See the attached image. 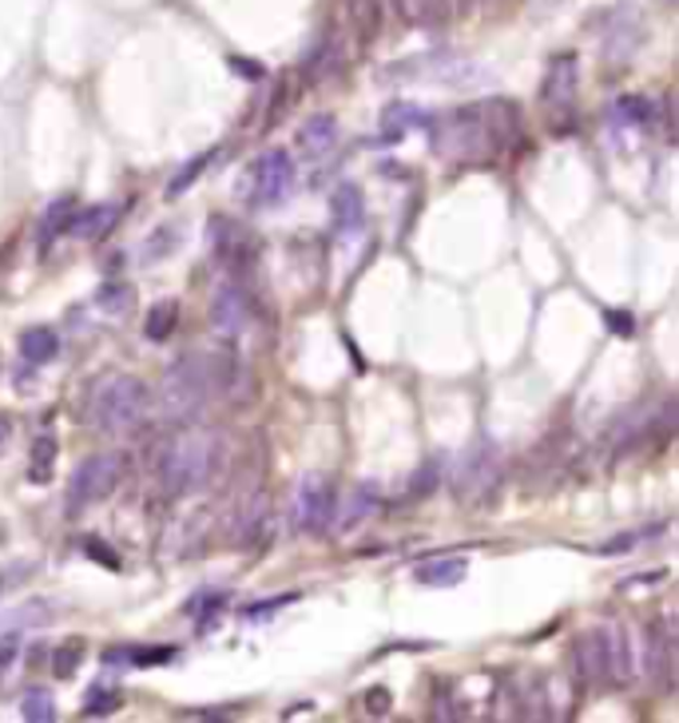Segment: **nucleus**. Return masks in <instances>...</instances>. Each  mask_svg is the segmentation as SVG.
<instances>
[{"label": "nucleus", "instance_id": "8", "mask_svg": "<svg viewBox=\"0 0 679 723\" xmlns=\"http://www.w3.org/2000/svg\"><path fill=\"white\" fill-rule=\"evenodd\" d=\"M335 516V485L323 473H311L302 477L299 489H294V501H290V525L299 533H323Z\"/></svg>", "mask_w": 679, "mask_h": 723}, {"label": "nucleus", "instance_id": "23", "mask_svg": "<svg viewBox=\"0 0 679 723\" xmlns=\"http://www.w3.org/2000/svg\"><path fill=\"white\" fill-rule=\"evenodd\" d=\"M175 319H179V307H175L172 299L155 302V307L148 310V338H151V342H163V338H172Z\"/></svg>", "mask_w": 679, "mask_h": 723}, {"label": "nucleus", "instance_id": "27", "mask_svg": "<svg viewBox=\"0 0 679 723\" xmlns=\"http://www.w3.org/2000/svg\"><path fill=\"white\" fill-rule=\"evenodd\" d=\"M422 68H429L426 76L429 80H441V84H473L469 76H438L441 72V57H429V60H417ZM445 72H477V64H469V60H453L445 57Z\"/></svg>", "mask_w": 679, "mask_h": 723}, {"label": "nucleus", "instance_id": "13", "mask_svg": "<svg viewBox=\"0 0 679 723\" xmlns=\"http://www.w3.org/2000/svg\"><path fill=\"white\" fill-rule=\"evenodd\" d=\"M211 239H215V251H219V259L223 263H239V266H247V263H254V254H259V242L247 235V227H239V223H230V219H211Z\"/></svg>", "mask_w": 679, "mask_h": 723}, {"label": "nucleus", "instance_id": "12", "mask_svg": "<svg viewBox=\"0 0 679 723\" xmlns=\"http://www.w3.org/2000/svg\"><path fill=\"white\" fill-rule=\"evenodd\" d=\"M481 115H485V132H489V144H493V151L513 148V144L525 136V124H520V108L513 100L481 103Z\"/></svg>", "mask_w": 679, "mask_h": 723}, {"label": "nucleus", "instance_id": "28", "mask_svg": "<svg viewBox=\"0 0 679 723\" xmlns=\"http://www.w3.org/2000/svg\"><path fill=\"white\" fill-rule=\"evenodd\" d=\"M80 660H84V644L80 640L60 644L56 652H52V676H56V680H72V672L80 668Z\"/></svg>", "mask_w": 679, "mask_h": 723}, {"label": "nucleus", "instance_id": "22", "mask_svg": "<svg viewBox=\"0 0 679 723\" xmlns=\"http://www.w3.org/2000/svg\"><path fill=\"white\" fill-rule=\"evenodd\" d=\"M393 9L405 24H438L450 12V4L445 0H393Z\"/></svg>", "mask_w": 679, "mask_h": 723}, {"label": "nucleus", "instance_id": "2", "mask_svg": "<svg viewBox=\"0 0 679 723\" xmlns=\"http://www.w3.org/2000/svg\"><path fill=\"white\" fill-rule=\"evenodd\" d=\"M230 358H203V354H184L175 366L163 374V413L172 422H191L203 413L215 390H227L230 374H235Z\"/></svg>", "mask_w": 679, "mask_h": 723}, {"label": "nucleus", "instance_id": "3", "mask_svg": "<svg viewBox=\"0 0 679 723\" xmlns=\"http://www.w3.org/2000/svg\"><path fill=\"white\" fill-rule=\"evenodd\" d=\"M148 386L131 374H108L88 398V417L104 434H131L148 417Z\"/></svg>", "mask_w": 679, "mask_h": 723}, {"label": "nucleus", "instance_id": "26", "mask_svg": "<svg viewBox=\"0 0 679 723\" xmlns=\"http://www.w3.org/2000/svg\"><path fill=\"white\" fill-rule=\"evenodd\" d=\"M374 506H378V489H374V485H362V489H354V494H350V506H345V513H342V528L357 525V521H366V516L374 513Z\"/></svg>", "mask_w": 679, "mask_h": 723}, {"label": "nucleus", "instance_id": "20", "mask_svg": "<svg viewBox=\"0 0 679 723\" xmlns=\"http://www.w3.org/2000/svg\"><path fill=\"white\" fill-rule=\"evenodd\" d=\"M60 354V338L52 326H33L21 334V358L28 366H48Z\"/></svg>", "mask_w": 679, "mask_h": 723}, {"label": "nucleus", "instance_id": "32", "mask_svg": "<svg viewBox=\"0 0 679 723\" xmlns=\"http://www.w3.org/2000/svg\"><path fill=\"white\" fill-rule=\"evenodd\" d=\"M115 708H120V691H96L92 700H88V708H84V715H112Z\"/></svg>", "mask_w": 679, "mask_h": 723}, {"label": "nucleus", "instance_id": "34", "mask_svg": "<svg viewBox=\"0 0 679 723\" xmlns=\"http://www.w3.org/2000/svg\"><path fill=\"white\" fill-rule=\"evenodd\" d=\"M366 708L374 715H386V708H390V691H386V688H369L366 691Z\"/></svg>", "mask_w": 679, "mask_h": 723}, {"label": "nucleus", "instance_id": "21", "mask_svg": "<svg viewBox=\"0 0 679 723\" xmlns=\"http://www.w3.org/2000/svg\"><path fill=\"white\" fill-rule=\"evenodd\" d=\"M72 211H76V199L72 196H60V199H52V203L45 207V215H40V247H52L56 235H64Z\"/></svg>", "mask_w": 679, "mask_h": 723}, {"label": "nucleus", "instance_id": "9", "mask_svg": "<svg viewBox=\"0 0 679 723\" xmlns=\"http://www.w3.org/2000/svg\"><path fill=\"white\" fill-rule=\"evenodd\" d=\"M115 485H120V461L112 453H92V458H84L72 473V485H68V509H88L96 501H104L112 494Z\"/></svg>", "mask_w": 679, "mask_h": 723}, {"label": "nucleus", "instance_id": "33", "mask_svg": "<svg viewBox=\"0 0 679 723\" xmlns=\"http://www.w3.org/2000/svg\"><path fill=\"white\" fill-rule=\"evenodd\" d=\"M127 302H131V299H127V287H104V290H100V307H104L108 314H120Z\"/></svg>", "mask_w": 679, "mask_h": 723}, {"label": "nucleus", "instance_id": "25", "mask_svg": "<svg viewBox=\"0 0 679 723\" xmlns=\"http://www.w3.org/2000/svg\"><path fill=\"white\" fill-rule=\"evenodd\" d=\"M21 715L28 723H52L56 720V700H52V691H45V688L28 691V696L21 700Z\"/></svg>", "mask_w": 679, "mask_h": 723}, {"label": "nucleus", "instance_id": "5", "mask_svg": "<svg viewBox=\"0 0 679 723\" xmlns=\"http://www.w3.org/2000/svg\"><path fill=\"white\" fill-rule=\"evenodd\" d=\"M294 187V163L282 148H266L263 155H254L247 163V172L239 179V199L254 211L278 207Z\"/></svg>", "mask_w": 679, "mask_h": 723}, {"label": "nucleus", "instance_id": "11", "mask_svg": "<svg viewBox=\"0 0 679 723\" xmlns=\"http://www.w3.org/2000/svg\"><path fill=\"white\" fill-rule=\"evenodd\" d=\"M247 322H251V299H247V290L239 283H223L215 290V299H211V326L215 334L223 338H239L247 331Z\"/></svg>", "mask_w": 679, "mask_h": 723}, {"label": "nucleus", "instance_id": "4", "mask_svg": "<svg viewBox=\"0 0 679 723\" xmlns=\"http://www.w3.org/2000/svg\"><path fill=\"white\" fill-rule=\"evenodd\" d=\"M429 136H433V151L445 155L450 163H481L485 155H493L489 132H485L481 108H453L433 120H426Z\"/></svg>", "mask_w": 679, "mask_h": 723}, {"label": "nucleus", "instance_id": "37", "mask_svg": "<svg viewBox=\"0 0 679 723\" xmlns=\"http://www.w3.org/2000/svg\"><path fill=\"white\" fill-rule=\"evenodd\" d=\"M230 68H239L247 80H259V76H263V68H259V64H251V60H242V57H230Z\"/></svg>", "mask_w": 679, "mask_h": 723}, {"label": "nucleus", "instance_id": "29", "mask_svg": "<svg viewBox=\"0 0 679 723\" xmlns=\"http://www.w3.org/2000/svg\"><path fill=\"white\" fill-rule=\"evenodd\" d=\"M211 160H215V151H208V155H196V160L187 163L184 172H179V175H175V179H172V184H167V199L179 196V191H187V187H191V179H196V175L203 172V167H208Z\"/></svg>", "mask_w": 679, "mask_h": 723}, {"label": "nucleus", "instance_id": "38", "mask_svg": "<svg viewBox=\"0 0 679 723\" xmlns=\"http://www.w3.org/2000/svg\"><path fill=\"white\" fill-rule=\"evenodd\" d=\"M4 441H9V422L0 417V446H4Z\"/></svg>", "mask_w": 679, "mask_h": 723}, {"label": "nucleus", "instance_id": "16", "mask_svg": "<svg viewBox=\"0 0 679 723\" xmlns=\"http://www.w3.org/2000/svg\"><path fill=\"white\" fill-rule=\"evenodd\" d=\"M338 144V120L335 115H311L306 124L299 127V136H294V148H299V155H306V160H318V155H326V151Z\"/></svg>", "mask_w": 679, "mask_h": 723}, {"label": "nucleus", "instance_id": "6", "mask_svg": "<svg viewBox=\"0 0 679 723\" xmlns=\"http://www.w3.org/2000/svg\"><path fill=\"white\" fill-rule=\"evenodd\" d=\"M588 636H592V652H596V676L612 688H628L636 680V656L624 624H600Z\"/></svg>", "mask_w": 679, "mask_h": 723}, {"label": "nucleus", "instance_id": "1", "mask_svg": "<svg viewBox=\"0 0 679 723\" xmlns=\"http://www.w3.org/2000/svg\"><path fill=\"white\" fill-rule=\"evenodd\" d=\"M223 453H227V441H223L219 429L211 425H187L163 446L160 458V482L167 489L172 501H184V497L203 494L223 470Z\"/></svg>", "mask_w": 679, "mask_h": 723}, {"label": "nucleus", "instance_id": "15", "mask_svg": "<svg viewBox=\"0 0 679 723\" xmlns=\"http://www.w3.org/2000/svg\"><path fill=\"white\" fill-rule=\"evenodd\" d=\"M671 632L664 628V624H647V676H652V684H656L659 691H668L671 688V676H676V664H671Z\"/></svg>", "mask_w": 679, "mask_h": 723}, {"label": "nucleus", "instance_id": "19", "mask_svg": "<svg viewBox=\"0 0 679 723\" xmlns=\"http://www.w3.org/2000/svg\"><path fill=\"white\" fill-rule=\"evenodd\" d=\"M469 573V561L465 557H441V561H422L417 564V585H429V588H450L461 585Z\"/></svg>", "mask_w": 679, "mask_h": 723}, {"label": "nucleus", "instance_id": "7", "mask_svg": "<svg viewBox=\"0 0 679 723\" xmlns=\"http://www.w3.org/2000/svg\"><path fill=\"white\" fill-rule=\"evenodd\" d=\"M501 482V453L489 437H481L473 449H465L457 461V477H453V489H457L465 501H481L489 497Z\"/></svg>", "mask_w": 679, "mask_h": 723}, {"label": "nucleus", "instance_id": "36", "mask_svg": "<svg viewBox=\"0 0 679 723\" xmlns=\"http://www.w3.org/2000/svg\"><path fill=\"white\" fill-rule=\"evenodd\" d=\"M608 326H612L616 334H632V331H636V326H632V314H624V310H620V314H616V310H608Z\"/></svg>", "mask_w": 679, "mask_h": 723}, {"label": "nucleus", "instance_id": "14", "mask_svg": "<svg viewBox=\"0 0 679 723\" xmlns=\"http://www.w3.org/2000/svg\"><path fill=\"white\" fill-rule=\"evenodd\" d=\"M120 211H124L120 203H96V207H84V211H72V219H68V227H64V235H72V239H80V242L104 239L108 230L115 227Z\"/></svg>", "mask_w": 679, "mask_h": 723}, {"label": "nucleus", "instance_id": "10", "mask_svg": "<svg viewBox=\"0 0 679 723\" xmlns=\"http://www.w3.org/2000/svg\"><path fill=\"white\" fill-rule=\"evenodd\" d=\"M576 57L573 52H561L553 57L549 72H544V88H541V100L549 108L553 120H568L573 115V103H576Z\"/></svg>", "mask_w": 679, "mask_h": 723}, {"label": "nucleus", "instance_id": "24", "mask_svg": "<svg viewBox=\"0 0 679 723\" xmlns=\"http://www.w3.org/2000/svg\"><path fill=\"white\" fill-rule=\"evenodd\" d=\"M56 437L45 434V437H36V446H33V465H28V477L33 482H48L52 477V465H56Z\"/></svg>", "mask_w": 679, "mask_h": 723}, {"label": "nucleus", "instance_id": "30", "mask_svg": "<svg viewBox=\"0 0 679 723\" xmlns=\"http://www.w3.org/2000/svg\"><path fill=\"white\" fill-rule=\"evenodd\" d=\"M616 112L636 120V124H647L656 108H652V100H644V96H624V100H616Z\"/></svg>", "mask_w": 679, "mask_h": 723}, {"label": "nucleus", "instance_id": "35", "mask_svg": "<svg viewBox=\"0 0 679 723\" xmlns=\"http://www.w3.org/2000/svg\"><path fill=\"white\" fill-rule=\"evenodd\" d=\"M294 600H299V597H278V600H266V604H251V609H247V616L259 620V616H266V612H275L278 604H294Z\"/></svg>", "mask_w": 679, "mask_h": 723}, {"label": "nucleus", "instance_id": "18", "mask_svg": "<svg viewBox=\"0 0 679 723\" xmlns=\"http://www.w3.org/2000/svg\"><path fill=\"white\" fill-rule=\"evenodd\" d=\"M345 9V21L354 28L357 45H374L381 33V21H386V12H381V0H342Z\"/></svg>", "mask_w": 679, "mask_h": 723}, {"label": "nucleus", "instance_id": "17", "mask_svg": "<svg viewBox=\"0 0 679 723\" xmlns=\"http://www.w3.org/2000/svg\"><path fill=\"white\" fill-rule=\"evenodd\" d=\"M330 219H335L338 235H354V230H362V223H366V203H362V187L354 184H342L330 196Z\"/></svg>", "mask_w": 679, "mask_h": 723}, {"label": "nucleus", "instance_id": "31", "mask_svg": "<svg viewBox=\"0 0 679 723\" xmlns=\"http://www.w3.org/2000/svg\"><path fill=\"white\" fill-rule=\"evenodd\" d=\"M644 537H652L647 528H636V533H624V537H612L608 545H600L596 552H604V557H612V552H632V545H640Z\"/></svg>", "mask_w": 679, "mask_h": 723}]
</instances>
